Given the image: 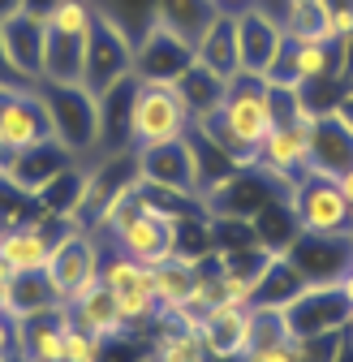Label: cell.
Masks as SVG:
<instances>
[{"instance_id":"cell-21","label":"cell","mask_w":353,"mask_h":362,"mask_svg":"<svg viewBox=\"0 0 353 362\" xmlns=\"http://www.w3.org/2000/svg\"><path fill=\"white\" fill-rule=\"evenodd\" d=\"M100 238H108V233H100ZM112 246H121L125 255H134L138 263H160V259H168V255H176V242H172V220L168 216H160V211H151V207H143L134 220L125 224L121 233H112L108 238Z\"/></svg>"},{"instance_id":"cell-12","label":"cell","mask_w":353,"mask_h":362,"mask_svg":"<svg viewBox=\"0 0 353 362\" xmlns=\"http://www.w3.org/2000/svg\"><path fill=\"white\" fill-rule=\"evenodd\" d=\"M280 315H285L289 337H297V341L323 337V332H349V324H353V306L340 293V285H306Z\"/></svg>"},{"instance_id":"cell-29","label":"cell","mask_w":353,"mask_h":362,"mask_svg":"<svg viewBox=\"0 0 353 362\" xmlns=\"http://www.w3.org/2000/svg\"><path fill=\"white\" fill-rule=\"evenodd\" d=\"M151 354L147 362H211L207 345H203V332L198 328H186V324H172V320H160L151 328Z\"/></svg>"},{"instance_id":"cell-38","label":"cell","mask_w":353,"mask_h":362,"mask_svg":"<svg viewBox=\"0 0 353 362\" xmlns=\"http://www.w3.org/2000/svg\"><path fill=\"white\" fill-rule=\"evenodd\" d=\"M323 13H328V35L332 39L353 30V0H323Z\"/></svg>"},{"instance_id":"cell-18","label":"cell","mask_w":353,"mask_h":362,"mask_svg":"<svg viewBox=\"0 0 353 362\" xmlns=\"http://www.w3.org/2000/svg\"><path fill=\"white\" fill-rule=\"evenodd\" d=\"M198 332L211 362H237L254 341V306H211Z\"/></svg>"},{"instance_id":"cell-27","label":"cell","mask_w":353,"mask_h":362,"mask_svg":"<svg viewBox=\"0 0 353 362\" xmlns=\"http://www.w3.org/2000/svg\"><path fill=\"white\" fill-rule=\"evenodd\" d=\"M151 285H155L160 315L168 320V315L194 293V285H198V263L186 259V255H168V259L151 263Z\"/></svg>"},{"instance_id":"cell-4","label":"cell","mask_w":353,"mask_h":362,"mask_svg":"<svg viewBox=\"0 0 353 362\" xmlns=\"http://www.w3.org/2000/svg\"><path fill=\"white\" fill-rule=\"evenodd\" d=\"M190 129V112L172 82H138L134 78V108H129V139L138 147L181 139Z\"/></svg>"},{"instance_id":"cell-20","label":"cell","mask_w":353,"mask_h":362,"mask_svg":"<svg viewBox=\"0 0 353 362\" xmlns=\"http://www.w3.org/2000/svg\"><path fill=\"white\" fill-rule=\"evenodd\" d=\"M69 306H52L18 320V358L22 362H65Z\"/></svg>"},{"instance_id":"cell-13","label":"cell","mask_w":353,"mask_h":362,"mask_svg":"<svg viewBox=\"0 0 353 362\" xmlns=\"http://www.w3.org/2000/svg\"><path fill=\"white\" fill-rule=\"evenodd\" d=\"M311 125H315V112H301L293 121H276L272 134L258 143L254 164L268 168L272 177H280L285 186H293L301 173H311Z\"/></svg>"},{"instance_id":"cell-34","label":"cell","mask_w":353,"mask_h":362,"mask_svg":"<svg viewBox=\"0 0 353 362\" xmlns=\"http://www.w3.org/2000/svg\"><path fill=\"white\" fill-rule=\"evenodd\" d=\"M280 26L289 39L297 43H311V39H332L328 35V13H323V0H280Z\"/></svg>"},{"instance_id":"cell-22","label":"cell","mask_w":353,"mask_h":362,"mask_svg":"<svg viewBox=\"0 0 353 362\" xmlns=\"http://www.w3.org/2000/svg\"><path fill=\"white\" fill-rule=\"evenodd\" d=\"M73 164V156L56 143V139H48V143H39V147H26V151H13V160H9V168H5V181L13 190H22V194H39L48 181L56 177V173H65Z\"/></svg>"},{"instance_id":"cell-46","label":"cell","mask_w":353,"mask_h":362,"mask_svg":"<svg viewBox=\"0 0 353 362\" xmlns=\"http://www.w3.org/2000/svg\"><path fill=\"white\" fill-rule=\"evenodd\" d=\"M340 293H345V298H349V306H353V263H349V272L340 276Z\"/></svg>"},{"instance_id":"cell-28","label":"cell","mask_w":353,"mask_h":362,"mask_svg":"<svg viewBox=\"0 0 353 362\" xmlns=\"http://www.w3.org/2000/svg\"><path fill=\"white\" fill-rule=\"evenodd\" d=\"M301 289H306L301 272H297L285 255H272V263L263 267V276H258V281H254V289H250V306H263V310H285Z\"/></svg>"},{"instance_id":"cell-25","label":"cell","mask_w":353,"mask_h":362,"mask_svg":"<svg viewBox=\"0 0 353 362\" xmlns=\"http://www.w3.org/2000/svg\"><path fill=\"white\" fill-rule=\"evenodd\" d=\"M65 306H69V320H73L82 332L100 337V341L129 332L125 320H121V310H116V302H112V293L104 289V281H95L91 289H82V293H78L73 302H65Z\"/></svg>"},{"instance_id":"cell-50","label":"cell","mask_w":353,"mask_h":362,"mask_svg":"<svg viewBox=\"0 0 353 362\" xmlns=\"http://www.w3.org/2000/svg\"><path fill=\"white\" fill-rule=\"evenodd\" d=\"M345 95H353V78H349V82H345Z\"/></svg>"},{"instance_id":"cell-14","label":"cell","mask_w":353,"mask_h":362,"mask_svg":"<svg viewBox=\"0 0 353 362\" xmlns=\"http://www.w3.org/2000/svg\"><path fill=\"white\" fill-rule=\"evenodd\" d=\"M233 26H237V61H241V74H258V78H268L276 52H280V43H285V26L276 13L268 9H241L233 13Z\"/></svg>"},{"instance_id":"cell-8","label":"cell","mask_w":353,"mask_h":362,"mask_svg":"<svg viewBox=\"0 0 353 362\" xmlns=\"http://www.w3.org/2000/svg\"><path fill=\"white\" fill-rule=\"evenodd\" d=\"M306 285H340V276L353 263V229L345 233H306L297 229V238L280 250Z\"/></svg>"},{"instance_id":"cell-17","label":"cell","mask_w":353,"mask_h":362,"mask_svg":"<svg viewBox=\"0 0 353 362\" xmlns=\"http://www.w3.org/2000/svg\"><path fill=\"white\" fill-rule=\"evenodd\" d=\"M43 39H48V18L43 13L22 9L0 22V48H5V61L13 65V74L22 82L43 78Z\"/></svg>"},{"instance_id":"cell-31","label":"cell","mask_w":353,"mask_h":362,"mask_svg":"<svg viewBox=\"0 0 353 362\" xmlns=\"http://www.w3.org/2000/svg\"><path fill=\"white\" fill-rule=\"evenodd\" d=\"M176 86V95H181V104H186V112H190V121H203V117H211L220 104H225V90H229V82L225 78H215L211 69H203L198 61L172 82Z\"/></svg>"},{"instance_id":"cell-44","label":"cell","mask_w":353,"mask_h":362,"mask_svg":"<svg viewBox=\"0 0 353 362\" xmlns=\"http://www.w3.org/2000/svg\"><path fill=\"white\" fill-rule=\"evenodd\" d=\"M56 5H61V0H26V9H30V13H43V18H48Z\"/></svg>"},{"instance_id":"cell-47","label":"cell","mask_w":353,"mask_h":362,"mask_svg":"<svg viewBox=\"0 0 353 362\" xmlns=\"http://www.w3.org/2000/svg\"><path fill=\"white\" fill-rule=\"evenodd\" d=\"M9 281H13V272L0 263V306H5V293H9Z\"/></svg>"},{"instance_id":"cell-32","label":"cell","mask_w":353,"mask_h":362,"mask_svg":"<svg viewBox=\"0 0 353 362\" xmlns=\"http://www.w3.org/2000/svg\"><path fill=\"white\" fill-rule=\"evenodd\" d=\"M52 306H65L61 293L52 289L48 272H18L9 281V293H5V310L13 320H26V315H39V310H52Z\"/></svg>"},{"instance_id":"cell-35","label":"cell","mask_w":353,"mask_h":362,"mask_svg":"<svg viewBox=\"0 0 353 362\" xmlns=\"http://www.w3.org/2000/svg\"><path fill=\"white\" fill-rule=\"evenodd\" d=\"M155 5L160 0H91V9L100 18H108L116 30H125L134 43L155 26Z\"/></svg>"},{"instance_id":"cell-7","label":"cell","mask_w":353,"mask_h":362,"mask_svg":"<svg viewBox=\"0 0 353 362\" xmlns=\"http://www.w3.org/2000/svg\"><path fill=\"white\" fill-rule=\"evenodd\" d=\"M134 78V39L125 30H116L108 18L95 13L91 35H86V69H82V86L100 100L104 90H112L116 82Z\"/></svg>"},{"instance_id":"cell-11","label":"cell","mask_w":353,"mask_h":362,"mask_svg":"<svg viewBox=\"0 0 353 362\" xmlns=\"http://www.w3.org/2000/svg\"><path fill=\"white\" fill-rule=\"evenodd\" d=\"M43 272H48V281L61 293V302H73L82 289H91L100 281V238L91 229H69L52 246Z\"/></svg>"},{"instance_id":"cell-24","label":"cell","mask_w":353,"mask_h":362,"mask_svg":"<svg viewBox=\"0 0 353 362\" xmlns=\"http://www.w3.org/2000/svg\"><path fill=\"white\" fill-rule=\"evenodd\" d=\"M129 108H134V78L116 82L112 90L100 95V156H121L134 151V139H129Z\"/></svg>"},{"instance_id":"cell-41","label":"cell","mask_w":353,"mask_h":362,"mask_svg":"<svg viewBox=\"0 0 353 362\" xmlns=\"http://www.w3.org/2000/svg\"><path fill=\"white\" fill-rule=\"evenodd\" d=\"M211 5H215L220 13H241V9H250V5H258V0H211Z\"/></svg>"},{"instance_id":"cell-33","label":"cell","mask_w":353,"mask_h":362,"mask_svg":"<svg viewBox=\"0 0 353 362\" xmlns=\"http://www.w3.org/2000/svg\"><path fill=\"white\" fill-rule=\"evenodd\" d=\"M82 186H86V164L73 160L65 173H56L48 186L35 194V203H39V211H48V216H69L73 220V207L82 199Z\"/></svg>"},{"instance_id":"cell-36","label":"cell","mask_w":353,"mask_h":362,"mask_svg":"<svg viewBox=\"0 0 353 362\" xmlns=\"http://www.w3.org/2000/svg\"><path fill=\"white\" fill-rule=\"evenodd\" d=\"M237 362H301V354H297V341L285 337V341H254Z\"/></svg>"},{"instance_id":"cell-30","label":"cell","mask_w":353,"mask_h":362,"mask_svg":"<svg viewBox=\"0 0 353 362\" xmlns=\"http://www.w3.org/2000/svg\"><path fill=\"white\" fill-rule=\"evenodd\" d=\"M220 18V9L211 5V0H160L155 5V26L172 30L176 39L186 43H198L203 30Z\"/></svg>"},{"instance_id":"cell-2","label":"cell","mask_w":353,"mask_h":362,"mask_svg":"<svg viewBox=\"0 0 353 362\" xmlns=\"http://www.w3.org/2000/svg\"><path fill=\"white\" fill-rule=\"evenodd\" d=\"M100 281L112 293V302H116V310H121V320H125L129 332H151L164 320L160 302H155V285H151V267L138 263L134 255H125L121 246H112L108 238H100Z\"/></svg>"},{"instance_id":"cell-40","label":"cell","mask_w":353,"mask_h":362,"mask_svg":"<svg viewBox=\"0 0 353 362\" xmlns=\"http://www.w3.org/2000/svg\"><path fill=\"white\" fill-rule=\"evenodd\" d=\"M336 74H340V82L353 78V30L336 39Z\"/></svg>"},{"instance_id":"cell-16","label":"cell","mask_w":353,"mask_h":362,"mask_svg":"<svg viewBox=\"0 0 353 362\" xmlns=\"http://www.w3.org/2000/svg\"><path fill=\"white\" fill-rule=\"evenodd\" d=\"M194 65V43L176 39L164 26H151L134 43V78L138 82H176Z\"/></svg>"},{"instance_id":"cell-26","label":"cell","mask_w":353,"mask_h":362,"mask_svg":"<svg viewBox=\"0 0 353 362\" xmlns=\"http://www.w3.org/2000/svg\"><path fill=\"white\" fill-rule=\"evenodd\" d=\"M194 61L203 65V69H211L215 78H225V82H233L237 74H241V61H237V26H233V13H220L207 30H203V39L194 43Z\"/></svg>"},{"instance_id":"cell-37","label":"cell","mask_w":353,"mask_h":362,"mask_svg":"<svg viewBox=\"0 0 353 362\" xmlns=\"http://www.w3.org/2000/svg\"><path fill=\"white\" fill-rule=\"evenodd\" d=\"M100 349H104L100 337L82 332V328L69 320V332H65V362H100Z\"/></svg>"},{"instance_id":"cell-42","label":"cell","mask_w":353,"mask_h":362,"mask_svg":"<svg viewBox=\"0 0 353 362\" xmlns=\"http://www.w3.org/2000/svg\"><path fill=\"white\" fill-rule=\"evenodd\" d=\"M336 186H340V194H345V203H349V211H353V168H345V173L336 177Z\"/></svg>"},{"instance_id":"cell-6","label":"cell","mask_w":353,"mask_h":362,"mask_svg":"<svg viewBox=\"0 0 353 362\" xmlns=\"http://www.w3.org/2000/svg\"><path fill=\"white\" fill-rule=\"evenodd\" d=\"M289 194V186L280 177H272L268 168H258L254 160L241 164L233 177H225L220 186H211L203 194V207L207 216H233V220H254L263 207H268L272 199Z\"/></svg>"},{"instance_id":"cell-5","label":"cell","mask_w":353,"mask_h":362,"mask_svg":"<svg viewBox=\"0 0 353 362\" xmlns=\"http://www.w3.org/2000/svg\"><path fill=\"white\" fill-rule=\"evenodd\" d=\"M285 199H289L297 229H306V233H345V229H353V211H349V203L336 186V177H328V173H315V168L301 173Z\"/></svg>"},{"instance_id":"cell-45","label":"cell","mask_w":353,"mask_h":362,"mask_svg":"<svg viewBox=\"0 0 353 362\" xmlns=\"http://www.w3.org/2000/svg\"><path fill=\"white\" fill-rule=\"evenodd\" d=\"M22 9H26V0H0V22L13 18V13H22Z\"/></svg>"},{"instance_id":"cell-19","label":"cell","mask_w":353,"mask_h":362,"mask_svg":"<svg viewBox=\"0 0 353 362\" xmlns=\"http://www.w3.org/2000/svg\"><path fill=\"white\" fill-rule=\"evenodd\" d=\"M311 168L315 173H328V177H340L345 168H353V121L336 108L328 112H315V125H311Z\"/></svg>"},{"instance_id":"cell-49","label":"cell","mask_w":353,"mask_h":362,"mask_svg":"<svg viewBox=\"0 0 353 362\" xmlns=\"http://www.w3.org/2000/svg\"><path fill=\"white\" fill-rule=\"evenodd\" d=\"M340 112H345V117L353 121V95H340Z\"/></svg>"},{"instance_id":"cell-15","label":"cell","mask_w":353,"mask_h":362,"mask_svg":"<svg viewBox=\"0 0 353 362\" xmlns=\"http://www.w3.org/2000/svg\"><path fill=\"white\" fill-rule=\"evenodd\" d=\"M138 173L147 186H168V190H186L198 194V164H194V147L190 139H168V143H151L138 147Z\"/></svg>"},{"instance_id":"cell-39","label":"cell","mask_w":353,"mask_h":362,"mask_svg":"<svg viewBox=\"0 0 353 362\" xmlns=\"http://www.w3.org/2000/svg\"><path fill=\"white\" fill-rule=\"evenodd\" d=\"M18 358V320L0 306V362H13Z\"/></svg>"},{"instance_id":"cell-48","label":"cell","mask_w":353,"mask_h":362,"mask_svg":"<svg viewBox=\"0 0 353 362\" xmlns=\"http://www.w3.org/2000/svg\"><path fill=\"white\" fill-rule=\"evenodd\" d=\"M9 160H13V151H9L5 143H0V177H5V168H9Z\"/></svg>"},{"instance_id":"cell-9","label":"cell","mask_w":353,"mask_h":362,"mask_svg":"<svg viewBox=\"0 0 353 362\" xmlns=\"http://www.w3.org/2000/svg\"><path fill=\"white\" fill-rule=\"evenodd\" d=\"M69 229H78L69 216L35 211L30 220H22V224H13V229L0 233V263H5L13 276H18V272H39L43 263H48L52 246H56Z\"/></svg>"},{"instance_id":"cell-43","label":"cell","mask_w":353,"mask_h":362,"mask_svg":"<svg viewBox=\"0 0 353 362\" xmlns=\"http://www.w3.org/2000/svg\"><path fill=\"white\" fill-rule=\"evenodd\" d=\"M13 82H22V78L13 74V65L5 61V48H0V86H13Z\"/></svg>"},{"instance_id":"cell-3","label":"cell","mask_w":353,"mask_h":362,"mask_svg":"<svg viewBox=\"0 0 353 362\" xmlns=\"http://www.w3.org/2000/svg\"><path fill=\"white\" fill-rule=\"evenodd\" d=\"M43 108L52 121V139L82 164H91L100 151V100L82 82L61 86V82H35Z\"/></svg>"},{"instance_id":"cell-23","label":"cell","mask_w":353,"mask_h":362,"mask_svg":"<svg viewBox=\"0 0 353 362\" xmlns=\"http://www.w3.org/2000/svg\"><path fill=\"white\" fill-rule=\"evenodd\" d=\"M86 35H91V30L48 26V39H43V78L39 82H61V86L82 82V69H86Z\"/></svg>"},{"instance_id":"cell-1","label":"cell","mask_w":353,"mask_h":362,"mask_svg":"<svg viewBox=\"0 0 353 362\" xmlns=\"http://www.w3.org/2000/svg\"><path fill=\"white\" fill-rule=\"evenodd\" d=\"M194 125H203L229 156H237L241 164H250L254 151H258V143L272 134L268 78H258V74H237V78L229 82V90H225V104H220L211 117L194 121Z\"/></svg>"},{"instance_id":"cell-10","label":"cell","mask_w":353,"mask_h":362,"mask_svg":"<svg viewBox=\"0 0 353 362\" xmlns=\"http://www.w3.org/2000/svg\"><path fill=\"white\" fill-rule=\"evenodd\" d=\"M52 139V121L43 108V95L35 82L0 86V143L9 151H26Z\"/></svg>"}]
</instances>
